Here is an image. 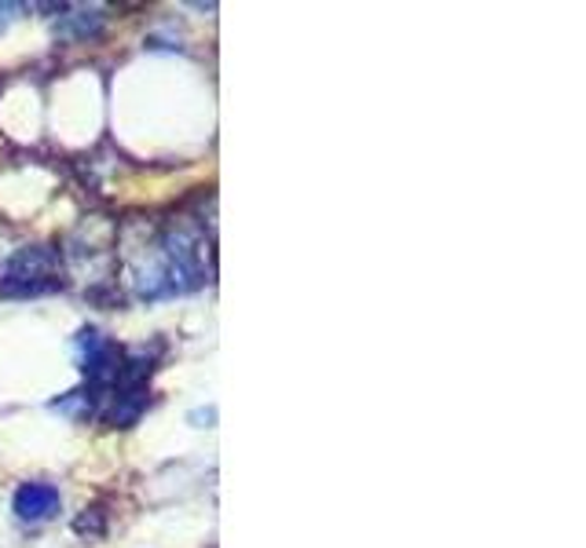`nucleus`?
Wrapping results in <instances>:
<instances>
[{"mask_svg": "<svg viewBox=\"0 0 586 548\" xmlns=\"http://www.w3.org/2000/svg\"><path fill=\"white\" fill-rule=\"evenodd\" d=\"M100 26H103L100 8H92V12H89V8H81V12L59 19V23H56V34H59V37H70V40H84V37L100 34Z\"/></svg>", "mask_w": 586, "mask_h": 548, "instance_id": "5", "label": "nucleus"}, {"mask_svg": "<svg viewBox=\"0 0 586 548\" xmlns=\"http://www.w3.org/2000/svg\"><path fill=\"white\" fill-rule=\"evenodd\" d=\"M19 12H23V8H19V4H0V30L12 23V19H15Z\"/></svg>", "mask_w": 586, "mask_h": 548, "instance_id": "6", "label": "nucleus"}, {"mask_svg": "<svg viewBox=\"0 0 586 548\" xmlns=\"http://www.w3.org/2000/svg\"><path fill=\"white\" fill-rule=\"evenodd\" d=\"M62 289L59 278V253L48 245H26L8 256L0 271V293L4 296H45Z\"/></svg>", "mask_w": 586, "mask_h": 548, "instance_id": "2", "label": "nucleus"}, {"mask_svg": "<svg viewBox=\"0 0 586 548\" xmlns=\"http://www.w3.org/2000/svg\"><path fill=\"white\" fill-rule=\"evenodd\" d=\"M59 487H51V482H23L12 498V512L23 523H48L59 512Z\"/></svg>", "mask_w": 586, "mask_h": 548, "instance_id": "4", "label": "nucleus"}, {"mask_svg": "<svg viewBox=\"0 0 586 548\" xmlns=\"http://www.w3.org/2000/svg\"><path fill=\"white\" fill-rule=\"evenodd\" d=\"M202 231L187 220H173L147 238L143 253H129V285L133 293L154 300L187 296L206 285V249Z\"/></svg>", "mask_w": 586, "mask_h": 548, "instance_id": "1", "label": "nucleus"}, {"mask_svg": "<svg viewBox=\"0 0 586 548\" xmlns=\"http://www.w3.org/2000/svg\"><path fill=\"white\" fill-rule=\"evenodd\" d=\"M73 362H78V370L84 373V388L103 403V392L111 388L117 370H122V348H117L106 333L89 326L73 337Z\"/></svg>", "mask_w": 586, "mask_h": 548, "instance_id": "3", "label": "nucleus"}]
</instances>
